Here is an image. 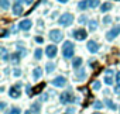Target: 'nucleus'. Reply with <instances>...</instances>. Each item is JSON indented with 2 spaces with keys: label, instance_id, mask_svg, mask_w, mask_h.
Returning a JSON list of instances; mask_svg holds the SVG:
<instances>
[{
  "label": "nucleus",
  "instance_id": "f257e3e1",
  "mask_svg": "<svg viewBox=\"0 0 120 114\" xmlns=\"http://www.w3.org/2000/svg\"><path fill=\"white\" fill-rule=\"evenodd\" d=\"M75 53V45L72 44V41H64L62 44V56L65 59H72Z\"/></svg>",
  "mask_w": 120,
  "mask_h": 114
},
{
  "label": "nucleus",
  "instance_id": "f03ea898",
  "mask_svg": "<svg viewBox=\"0 0 120 114\" xmlns=\"http://www.w3.org/2000/svg\"><path fill=\"white\" fill-rule=\"evenodd\" d=\"M74 20H75L74 14H71V13H64V14H61V17L58 18V24L61 25V27H69V25H72Z\"/></svg>",
  "mask_w": 120,
  "mask_h": 114
},
{
  "label": "nucleus",
  "instance_id": "7ed1b4c3",
  "mask_svg": "<svg viewBox=\"0 0 120 114\" xmlns=\"http://www.w3.org/2000/svg\"><path fill=\"white\" fill-rule=\"evenodd\" d=\"M48 38H49V41H52L54 44H58V42H61V41L64 39V32H62L61 30H58V28L49 30Z\"/></svg>",
  "mask_w": 120,
  "mask_h": 114
},
{
  "label": "nucleus",
  "instance_id": "20e7f679",
  "mask_svg": "<svg viewBox=\"0 0 120 114\" xmlns=\"http://www.w3.org/2000/svg\"><path fill=\"white\" fill-rule=\"evenodd\" d=\"M120 35V25H114V27H112L106 34H105V38L107 39V41H113L114 38H117Z\"/></svg>",
  "mask_w": 120,
  "mask_h": 114
},
{
  "label": "nucleus",
  "instance_id": "39448f33",
  "mask_svg": "<svg viewBox=\"0 0 120 114\" xmlns=\"http://www.w3.org/2000/svg\"><path fill=\"white\" fill-rule=\"evenodd\" d=\"M72 35H74V38L76 41H83V39L88 38V31L83 30V28H76V30H74Z\"/></svg>",
  "mask_w": 120,
  "mask_h": 114
},
{
  "label": "nucleus",
  "instance_id": "423d86ee",
  "mask_svg": "<svg viewBox=\"0 0 120 114\" xmlns=\"http://www.w3.org/2000/svg\"><path fill=\"white\" fill-rule=\"evenodd\" d=\"M45 55L48 56V59H54L55 56L58 55V48H56V45H55V44L48 45V46L45 48Z\"/></svg>",
  "mask_w": 120,
  "mask_h": 114
},
{
  "label": "nucleus",
  "instance_id": "0eeeda50",
  "mask_svg": "<svg viewBox=\"0 0 120 114\" xmlns=\"http://www.w3.org/2000/svg\"><path fill=\"white\" fill-rule=\"evenodd\" d=\"M51 85L54 87H65L67 86V78L65 76H56L51 80Z\"/></svg>",
  "mask_w": 120,
  "mask_h": 114
},
{
  "label": "nucleus",
  "instance_id": "6e6552de",
  "mask_svg": "<svg viewBox=\"0 0 120 114\" xmlns=\"http://www.w3.org/2000/svg\"><path fill=\"white\" fill-rule=\"evenodd\" d=\"M59 101H61L62 104H69L74 101V96L71 92H64L61 93V96H59Z\"/></svg>",
  "mask_w": 120,
  "mask_h": 114
},
{
  "label": "nucleus",
  "instance_id": "1a4fd4ad",
  "mask_svg": "<svg viewBox=\"0 0 120 114\" xmlns=\"http://www.w3.org/2000/svg\"><path fill=\"white\" fill-rule=\"evenodd\" d=\"M19 30H21V31H28V30H31V27H33V21L30 20V18H24V20H21L20 23H19Z\"/></svg>",
  "mask_w": 120,
  "mask_h": 114
},
{
  "label": "nucleus",
  "instance_id": "9d476101",
  "mask_svg": "<svg viewBox=\"0 0 120 114\" xmlns=\"http://www.w3.org/2000/svg\"><path fill=\"white\" fill-rule=\"evenodd\" d=\"M86 48H88V51H89L90 53H96V52L99 51V44H98L95 39H89L88 44H86Z\"/></svg>",
  "mask_w": 120,
  "mask_h": 114
},
{
  "label": "nucleus",
  "instance_id": "9b49d317",
  "mask_svg": "<svg viewBox=\"0 0 120 114\" xmlns=\"http://www.w3.org/2000/svg\"><path fill=\"white\" fill-rule=\"evenodd\" d=\"M86 78H88V75H86V71H85V69H78V71L75 72V79H76L78 82H83Z\"/></svg>",
  "mask_w": 120,
  "mask_h": 114
},
{
  "label": "nucleus",
  "instance_id": "f8f14e48",
  "mask_svg": "<svg viewBox=\"0 0 120 114\" xmlns=\"http://www.w3.org/2000/svg\"><path fill=\"white\" fill-rule=\"evenodd\" d=\"M23 11H24L23 4H21L20 2H17V3L13 6V14H14V16H21V14H23Z\"/></svg>",
  "mask_w": 120,
  "mask_h": 114
},
{
  "label": "nucleus",
  "instance_id": "ddd939ff",
  "mask_svg": "<svg viewBox=\"0 0 120 114\" xmlns=\"http://www.w3.org/2000/svg\"><path fill=\"white\" fill-rule=\"evenodd\" d=\"M41 78H42V68H40V66L34 68V69H33V79L37 82V80H40Z\"/></svg>",
  "mask_w": 120,
  "mask_h": 114
},
{
  "label": "nucleus",
  "instance_id": "4468645a",
  "mask_svg": "<svg viewBox=\"0 0 120 114\" xmlns=\"http://www.w3.org/2000/svg\"><path fill=\"white\" fill-rule=\"evenodd\" d=\"M9 94H10V97H11V99H20L21 92H20V89H17L16 86H13V87H10Z\"/></svg>",
  "mask_w": 120,
  "mask_h": 114
},
{
  "label": "nucleus",
  "instance_id": "2eb2a0df",
  "mask_svg": "<svg viewBox=\"0 0 120 114\" xmlns=\"http://www.w3.org/2000/svg\"><path fill=\"white\" fill-rule=\"evenodd\" d=\"M103 103H105V106H106L109 110H112V111H116V110H117V106H116V103H114L112 99H109V97H107V99H105V101H103Z\"/></svg>",
  "mask_w": 120,
  "mask_h": 114
},
{
  "label": "nucleus",
  "instance_id": "dca6fc26",
  "mask_svg": "<svg viewBox=\"0 0 120 114\" xmlns=\"http://www.w3.org/2000/svg\"><path fill=\"white\" fill-rule=\"evenodd\" d=\"M31 111H33V114H40L41 113V103L40 101H34L31 104Z\"/></svg>",
  "mask_w": 120,
  "mask_h": 114
},
{
  "label": "nucleus",
  "instance_id": "f3484780",
  "mask_svg": "<svg viewBox=\"0 0 120 114\" xmlns=\"http://www.w3.org/2000/svg\"><path fill=\"white\" fill-rule=\"evenodd\" d=\"M82 62H83V61H82V58H79V56H78V58H74V59H72V68H74V69H76V71H78V69H81Z\"/></svg>",
  "mask_w": 120,
  "mask_h": 114
},
{
  "label": "nucleus",
  "instance_id": "a211bd4d",
  "mask_svg": "<svg viewBox=\"0 0 120 114\" xmlns=\"http://www.w3.org/2000/svg\"><path fill=\"white\" fill-rule=\"evenodd\" d=\"M113 9V4L110 3V2H106V3H103L102 6H100V11L102 13H107V11H110Z\"/></svg>",
  "mask_w": 120,
  "mask_h": 114
},
{
  "label": "nucleus",
  "instance_id": "6ab92c4d",
  "mask_svg": "<svg viewBox=\"0 0 120 114\" xmlns=\"http://www.w3.org/2000/svg\"><path fill=\"white\" fill-rule=\"evenodd\" d=\"M78 9H79V10H86V9H89V0H81V2L78 3Z\"/></svg>",
  "mask_w": 120,
  "mask_h": 114
},
{
  "label": "nucleus",
  "instance_id": "aec40b11",
  "mask_svg": "<svg viewBox=\"0 0 120 114\" xmlns=\"http://www.w3.org/2000/svg\"><path fill=\"white\" fill-rule=\"evenodd\" d=\"M98 25H99V23H98L96 20H89V23H88L89 31H96V30H98Z\"/></svg>",
  "mask_w": 120,
  "mask_h": 114
},
{
  "label": "nucleus",
  "instance_id": "412c9836",
  "mask_svg": "<svg viewBox=\"0 0 120 114\" xmlns=\"http://www.w3.org/2000/svg\"><path fill=\"white\" fill-rule=\"evenodd\" d=\"M9 59H10V55H9L7 49H6L4 46H2V61H3V62H7Z\"/></svg>",
  "mask_w": 120,
  "mask_h": 114
},
{
  "label": "nucleus",
  "instance_id": "4be33fe9",
  "mask_svg": "<svg viewBox=\"0 0 120 114\" xmlns=\"http://www.w3.org/2000/svg\"><path fill=\"white\" fill-rule=\"evenodd\" d=\"M55 68H56V65H55L54 62H48V64L45 65V72H47V73H52V72L55 71Z\"/></svg>",
  "mask_w": 120,
  "mask_h": 114
},
{
  "label": "nucleus",
  "instance_id": "5701e85b",
  "mask_svg": "<svg viewBox=\"0 0 120 114\" xmlns=\"http://www.w3.org/2000/svg\"><path fill=\"white\" fill-rule=\"evenodd\" d=\"M20 59H21V56H20V55H19L17 52H14V53H13V55L10 56V61H11V62H13L14 65H17V64L20 62Z\"/></svg>",
  "mask_w": 120,
  "mask_h": 114
},
{
  "label": "nucleus",
  "instance_id": "b1692460",
  "mask_svg": "<svg viewBox=\"0 0 120 114\" xmlns=\"http://www.w3.org/2000/svg\"><path fill=\"white\" fill-rule=\"evenodd\" d=\"M103 104H105L103 101H100V100H95V101H93V104H92V107H93L96 111H99L100 108H103Z\"/></svg>",
  "mask_w": 120,
  "mask_h": 114
},
{
  "label": "nucleus",
  "instance_id": "393cba45",
  "mask_svg": "<svg viewBox=\"0 0 120 114\" xmlns=\"http://www.w3.org/2000/svg\"><path fill=\"white\" fill-rule=\"evenodd\" d=\"M99 6H102L100 0H89V9H96Z\"/></svg>",
  "mask_w": 120,
  "mask_h": 114
},
{
  "label": "nucleus",
  "instance_id": "a878e982",
  "mask_svg": "<svg viewBox=\"0 0 120 114\" xmlns=\"http://www.w3.org/2000/svg\"><path fill=\"white\" fill-rule=\"evenodd\" d=\"M42 52H44V51H42V49H41V48H37V49H35V51H34V58H35V59H38V61H40V59H41V58H42Z\"/></svg>",
  "mask_w": 120,
  "mask_h": 114
},
{
  "label": "nucleus",
  "instance_id": "bb28decb",
  "mask_svg": "<svg viewBox=\"0 0 120 114\" xmlns=\"http://www.w3.org/2000/svg\"><path fill=\"white\" fill-rule=\"evenodd\" d=\"M2 10L3 11H6V10H9V7H10V0H2Z\"/></svg>",
  "mask_w": 120,
  "mask_h": 114
},
{
  "label": "nucleus",
  "instance_id": "cd10ccee",
  "mask_svg": "<svg viewBox=\"0 0 120 114\" xmlns=\"http://www.w3.org/2000/svg\"><path fill=\"white\" fill-rule=\"evenodd\" d=\"M103 82H105L107 86H112V85H113V78H112V76H106V75H105Z\"/></svg>",
  "mask_w": 120,
  "mask_h": 114
},
{
  "label": "nucleus",
  "instance_id": "c85d7f7f",
  "mask_svg": "<svg viewBox=\"0 0 120 114\" xmlns=\"http://www.w3.org/2000/svg\"><path fill=\"white\" fill-rule=\"evenodd\" d=\"M9 114H21V108L20 107H11Z\"/></svg>",
  "mask_w": 120,
  "mask_h": 114
},
{
  "label": "nucleus",
  "instance_id": "c756f323",
  "mask_svg": "<svg viewBox=\"0 0 120 114\" xmlns=\"http://www.w3.org/2000/svg\"><path fill=\"white\" fill-rule=\"evenodd\" d=\"M92 89H93L95 92L100 90V82H99V80H95V82L92 83Z\"/></svg>",
  "mask_w": 120,
  "mask_h": 114
},
{
  "label": "nucleus",
  "instance_id": "7c9ffc66",
  "mask_svg": "<svg viewBox=\"0 0 120 114\" xmlns=\"http://www.w3.org/2000/svg\"><path fill=\"white\" fill-rule=\"evenodd\" d=\"M78 23H79V24H86V23H89V21H88V17H86V16H81V17L78 18Z\"/></svg>",
  "mask_w": 120,
  "mask_h": 114
},
{
  "label": "nucleus",
  "instance_id": "2f4dec72",
  "mask_svg": "<svg viewBox=\"0 0 120 114\" xmlns=\"http://www.w3.org/2000/svg\"><path fill=\"white\" fill-rule=\"evenodd\" d=\"M110 23H112V17H110V16H105V17H103V24H105V25H109Z\"/></svg>",
  "mask_w": 120,
  "mask_h": 114
},
{
  "label": "nucleus",
  "instance_id": "473e14b6",
  "mask_svg": "<svg viewBox=\"0 0 120 114\" xmlns=\"http://www.w3.org/2000/svg\"><path fill=\"white\" fill-rule=\"evenodd\" d=\"M13 76H14V78H20V76H21V69L14 68V71H13Z\"/></svg>",
  "mask_w": 120,
  "mask_h": 114
},
{
  "label": "nucleus",
  "instance_id": "72a5a7b5",
  "mask_svg": "<svg viewBox=\"0 0 120 114\" xmlns=\"http://www.w3.org/2000/svg\"><path fill=\"white\" fill-rule=\"evenodd\" d=\"M34 39H35V42H37V44H42V42H44V38H42L41 35H37Z\"/></svg>",
  "mask_w": 120,
  "mask_h": 114
},
{
  "label": "nucleus",
  "instance_id": "f704fd0d",
  "mask_svg": "<svg viewBox=\"0 0 120 114\" xmlns=\"http://www.w3.org/2000/svg\"><path fill=\"white\" fill-rule=\"evenodd\" d=\"M67 113H68V114H75V113H76V108H75V107H68V108H67Z\"/></svg>",
  "mask_w": 120,
  "mask_h": 114
},
{
  "label": "nucleus",
  "instance_id": "c9c22d12",
  "mask_svg": "<svg viewBox=\"0 0 120 114\" xmlns=\"http://www.w3.org/2000/svg\"><path fill=\"white\" fill-rule=\"evenodd\" d=\"M113 73H114V71H113V69H110V68L105 71V75H106V76H112Z\"/></svg>",
  "mask_w": 120,
  "mask_h": 114
},
{
  "label": "nucleus",
  "instance_id": "e433bc0d",
  "mask_svg": "<svg viewBox=\"0 0 120 114\" xmlns=\"http://www.w3.org/2000/svg\"><path fill=\"white\" fill-rule=\"evenodd\" d=\"M116 83H117V86H120V72L116 73Z\"/></svg>",
  "mask_w": 120,
  "mask_h": 114
},
{
  "label": "nucleus",
  "instance_id": "4c0bfd02",
  "mask_svg": "<svg viewBox=\"0 0 120 114\" xmlns=\"http://www.w3.org/2000/svg\"><path fill=\"white\" fill-rule=\"evenodd\" d=\"M23 3H24V4H27V6H30V4H33V3H34V0H23Z\"/></svg>",
  "mask_w": 120,
  "mask_h": 114
},
{
  "label": "nucleus",
  "instance_id": "58836bf2",
  "mask_svg": "<svg viewBox=\"0 0 120 114\" xmlns=\"http://www.w3.org/2000/svg\"><path fill=\"white\" fill-rule=\"evenodd\" d=\"M0 107H2V111H4V108L7 107V103H4V101H2V103H0Z\"/></svg>",
  "mask_w": 120,
  "mask_h": 114
},
{
  "label": "nucleus",
  "instance_id": "ea45409f",
  "mask_svg": "<svg viewBox=\"0 0 120 114\" xmlns=\"http://www.w3.org/2000/svg\"><path fill=\"white\" fill-rule=\"evenodd\" d=\"M7 35H9V31H7V30H3V31H2V38H4V37H7Z\"/></svg>",
  "mask_w": 120,
  "mask_h": 114
},
{
  "label": "nucleus",
  "instance_id": "a19ab883",
  "mask_svg": "<svg viewBox=\"0 0 120 114\" xmlns=\"http://www.w3.org/2000/svg\"><path fill=\"white\" fill-rule=\"evenodd\" d=\"M48 100V97H47V93H44L42 96H41V101H47Z\"/></svg>",
  "mask_w": 120,
  "mask_h": 114
},
{
  "label": "nucleus",
  "instance_id": "79ce46f5",
  "mask_svg": "<svg viewBox=\"0 0 120 114\" xmlns=\"http://www.w3.org/2000/svg\"><path fill=\"white\" fill-rule=\"evenodd\" d=\"M114 93H116V94H120V86H116V87H114Z\"/></svg>",
  "mask_w": 120,
  "mask_h": 114
},
{
  "label": "nucleus",
  "instance_id": "37998d69",
  "mask_svg": "<svg viewBox=\"0 0 120 114\" xmlns=\"http://www.w3.org/2000/svg\"><path fill=\"white\" fill-rule=\"evenodd\" d=\"M56 2H58V3H61V4H65V3L69 2V0H56Z\"/></svg>",
  "mask_w": 120,
  "mask_h": 114
},
{
  "label": "nucleus",
  "instance_id": "c03bdc74",
  "mask_svg": "<svg viewBox=\"0 0 120 114\" xmlns=\"http://www.w3.org/2000/svg\"><path fill=\"white\" fill-rule=\"evenodd\" d=\"M26 92H27V93H28V94H30V93H31V89H30V86H27V87H26Z\"/></svg>",
  "mask_w": 120,
  "mask_h": 114
},
{
  "label": "nucleus",
  "instance_id": "a18cd8bd",
  "mask_svg": "<svg viewBox=\"0 0 120 114\" xmlns=\"http://www.w3.org/2000/svg\"><path fill=\"white\" fill-rule=\"evenodd\" d=\"M23 114H33V111H31V110H26Z\"/></svg>",
  "mask_w": 120,
  "mask_h": 114
},
{
  "label": "nucleus",
  "instance_id": "49530a36",
  "mask_svg": "<svg viewBox=\"0 0 120 114\" xmlns=\"http://www.w3.org/2000/svg\"><path fill=\"white\" fill-rule=\"evenodd\" d=\"M92 114H102V113H100V111H93Z\"/></svg>",
  "mask_w": 120,
  "mask_h": 114
},
{
  "label": "nucleus",
  "instance_id": "de8ad7c7",
  "mask_svg": "<svg viewBox=\"0 0 120 114\" xmlns=\"http://www.w3.org/2000/svg\"><path fill=\"white\" fill-rule=\"evenodd\" d=\"M119 111H120V107H119Z\"/></svg>",
  "mask_w": 120,
  "mask_h": 114
},
{
  "label": "nucleus",
  "instance_id": "09e8293b",
  "mask_svg": "<svg viewBox=\"0 0 120 114\" xmlns=\"http://www.w3.org/2000/svg\"><path fill=\"white\" fill-rule=\"evenodd\" d=\"M64 114H68V113H64Z\"/></svg>",
  "mask_w": 120,
  "mask_h": 114
}]
</instances>
